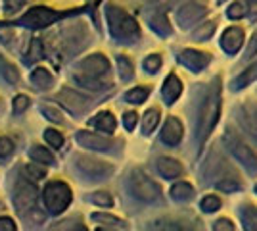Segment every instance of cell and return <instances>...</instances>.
I'll use <instances>...</instances> for the list:
<instances>
[{
  "label": "cell",
  "mask_w": 257,
  "mask_h": 231,
  "mask_svg": "<svg viewBox=\"0 0 257 231\" xmlns=\"http://www.w3.org/2000/svg\"><path fill=\"white\" fill-rule=\"evenodd\" d=\"M179 60H181L182 66L190 67L192 71H200L202 67L207 66L209 56L204 54V52H198V50H182Z\"/></svg>",
  "instance_id": "4fadbf2b"
},
{
  "label": "cell",
  "mask_w": 257,
  "mask_h": 231,
  "mask_svg": "<svg viewBox=\"0 0 257 231\" xmlns=\"http://www.w3.org/2000/svg\"><path fill=\"white\" fill-rule=\"evenodd\" d=\"M44 139L52 144L54 148H62V144H64V137L58 131H54V129H46L44 131Z\"/></svg>",
  "instance_id": "836d02e7"
},
{
  "label": "cell",
  "mask_w": 257,
  "mask_h": 231,
  "mask_svg": "<svg viewBox=\"0 0 257 231\" xmlns=\"http://www.w3.org/2000/svg\"><path fill=\"white\" fill-rule=\"evenodd\" d=\"M0 208H2V204H0Z\"/></svg>",
  "instance_id": "db71d44e"
},
{
  "label": "cell",
  "mask_w": 257,
  "mask_h": 231,
  "mask_svg": "<svg viewBox=\"0 0 257 231\" xmlns=\"http://www.w3.org/2000/svg\"><path fill=\"white\" fill-rule=\"evenodd\" d=\"M77 143L86 146V148H92V150H109L113 143L106 139V137H98L94 133L88 131H79L77 133Z\"/></svg>",
  "instance_id": "8fae6325"
},
{
  "label": "cell",
  "mask_w": 257,
  "mask_h": 231,
  "mask_svg": "<svg viewBox=\"0 0 257 231\" xmlns=\"http://www.w3.org/2000/svg\"><path fill=\"white\" fill-rule=\"evenodd\" d=\"M244 121H246L249 133L257 139V106L247 104L246 108H244Z\"/></svg>",
  "instance_id": "cb8c5ba5"
},
{
  "label": "cell",
  "mask_w": 257,
  "mask_h": 231,
  "mask_svg": "<svg viewBox=\"0 0 257 231\" xmlns=\"http://www.w3.org/2000/svg\"><path fill=\"white\" fill-rule=\"evenodd\" d=\"M257 79V62L255 64H251L249 67H246L240 75L234 79V89H242L246 87V85H249L251 81H255Z\"/></svg>",
  "instance_id": "44dd1931"
},
{
  "label": "cell",
  "mask_w": 257,
  "mask_h": 231,
  "mask_svg": "<svg viewBox=\"0 0 257 231\" xmlns=\"http://www.w3.org/2000/svg\"><path fill=\"white\" fill-rule=\"evenodd\" d=\"M225 143L226 146H228V150L234 154L236 158H238V162H242V166L246 168L247 172H251V174H255L257 172V156L255 152L247 146L238 135H234V133H226L225 137Z\"/></svg>",
  "instance_id": "8992f818"
},
{
  "label": "cell",
  "mask_w": 257,
  "mask_h": 231,
  "mask_svg": "<svg viewBox=\"0 0 257 231\" xmlns=\"http://www.w3.org/2000/svg\"><path fill=\"white\" fill-rule=\"evenodd\" d=\"M219 208H221V200L217 197H205L202 200V210L204 212H217Z\"/></svg>",
  "instance_id": "8d00e7d4"
},
{
  "label": "cell",
  "mask_w": 257,
  "mask_h": 231,
  "mask_svg": "<svg viewBox=\"0 0 257 231\" xmlns=\"http://www.w3.org/2000/svg\"><path fill=\"white\" fill-rule=\"evenodd\" d=\"M0 231H18L10 218H0Z\"/></svg>",
  "instance_id": "c3c4849f"
},
{
  "label": "cell",
  "mask_w": 257,
  "mask_h": 231,
  "mask_svg": "<svg viewBox=\"0 0 257 231\" xmlns=\"http://www.w3.org/2000/svg\"><path fill=\"white\" fill-rule=\"evenodd\" d=\"M71 202V189L62 181H52L44 189V204L52 214H62Z\"/></svg>",
  "instance_id": "3957f363"
},
{
  "label": "cell",
  "mask_w": 257,
  "mask_h": 231,
  "mask_svg": "<svg viewBox=\"0 0 257 231\" xmlns=\"http://www.w3.org/2000/svg\"><path fill=\"white\" fill-rule=\"evenodd\" d=\"M257 52V33L251 37V43H249V46H247V54L253 56Z\"/></svg>",
  "instance_id": "681fc988"
},
{
  "label": "cell",
  "mask_w": 257,
  "mask_h": 231,
  "mask_svg": "<svg viewBox=\"0 0 257 231\" xmlns=\"http://www.w3.org/2000/svg\"><path fill=\"white\" fill-rule=\"evenodd\" d=\"M92 220L96 221H106V223H113V225H119V223H123V221L115 218V216H107V214H92Z\"/></svg>",
  "instance_id": "7bdbcfd3"
},
{
  "label": "cell",
  "mask_w": 257,
  "mask_h": 231,
  "mask_svg": "<svg viewBox=\"0 0 257 231\" xmlns=\"http://www.w3.org/2000/svg\"><path fill=\"white\" fill-rule=\"evenodd\" d=\"M242 221H244L246 231H257V208L246 206L242 210Z\"/></svg>",
  "instance_id": "484cf974"
},
{
  "label": "cell",
  "mask_w": 257,
  "mask_h": 231,
  "mask_svg": "<svg viewBox=\"0 0 257 231\" xmlns=\"http://www.w3.org/2000/svg\"><path fill=\"white\" fill-rule=\"evenodd\" d=\"M123 123H125V127L131 131V129L135 127V123H137V114H135V112H127V114L123 116Z\"/></svg>",
  "instance_id": "7dc6e473"
},
{
  "label": "cell",
  "mask_w": 257,
  "mask_h": 231,
  "mask_svg": "<svg viewBox=\"0 0 257 231\" xmlns=\"http://www.w3.org/2000/svg\"><path fill=\"white\" fill-rule=\"evenodd\" d=\"M249 2H251V4H253V6H257V0H249Z\"/></svg>",
  "instance_id": "f907efd6"
},
{
  "label": "cell",
  "mask_w": 257,
  "mask_h": 231,
  "mask_svg": "<svg viewBox=\"0 0 257 231\" xmlns=\"http://www.w3.org/2000/svg\"><path fill=\"white\" fill-rule=\"evenodd\" d=\"M90 123H92L94 127H98L100 131H106V133H113L115 131V125H117L115 116H113V114H109V112H102V114H98V118L90 120Z\"/></svg>",
  "instance_id": "ac0fdd59"
},
{
  "label": "cell",
  "mask_w": 257,
  "mask_h": 231,
  "mask_svg": "<svg viewBox=\"0 0 257 231\" xmlns=\"http://www.w3.org/2000/svg\"><path fill=\"white\" fill-rule=\"evenodd\" d=\"M37 200V189L33 187L31 183H27L25 179H20L16 185V193H14V204L16 208L23 212V210L31 208Z\"/></svg>",
  "instance_id": "ba28073f"
},
{
  "label": "cell",
  "mask_w": 257,
  "mask_h": 231,
  "mask_svg": "<svg viewBox=\"0 0 257 231\" xmlns=\"http://www.w3.org/2000/svg\"><path fill=\"white\" fill-rule=\"evenodd\" d=\"M27 106H29V99H27L25 95H18V97L14 99V112H16V114H22Z\"/></svg>",
  "instance_id": "60d3db41"
},
{
  "label": "cell",
  "mask_w": 257,
  "mask_h": 231,
  "mask_svg": "<svg viewBox=\"0 0 257 231\" xmlns=\"http://www.w3.org/2000/svg\"><path fill=\"white\" fill-rule=\"evenodd\" d=\"M0 71H2L4 79H6L8 83H12V85H16V83L20 81V73H18L16 66L10 64L6 58H0Z\"/></svg>",
  "instance_id": "603a6c76"
},
{
  "label": "cell",
  "mask_w": 257,
  "mask_h": 231,
  "mask_svg": "<svg viewBox=\"0 0 257 231\" xmlns=\"http://www.w3.org/2000/svg\"><path fill=\"white\" fill-rule=\"evenodd\" d=\"M90 200H92L94 204H98V206H111V204H113V198L109 197V193H106V191H98V193H94Z\"/></svg>",
  "instance_id": "e575fe53"
},
{
  "label": "cell",
  "mask_w": 257,
  "mask_h": 231,
  "mask_svg": "<svg viewBox=\"0 0 257 231\" xmlns=\"http://www.w3.org/2000/svg\"><path fill=\"white\" fill-rule=\"evenodd\" d=\"M215 231H234V225L232 221L223 218V220H217L215 221Z\"/></svg>",
  "instance_id": "f6af8a7d"
},
{
  "label": "cell",
  "mask_w": 257,
  "mask_h": 231,
  "mask_svg": "<svg viewBox=\"0 0 257 231\" xmlns=\"http://www.w3.org/2000/svg\"><path fill=\"white\" fill-rule=\"evenodd\" d=\"M31 81L35 83V87L37 89H48L54 83V77L48 73V69L37 67V69L31 73Z\"/></svg>",
  "instance_id": "ffe728a7"
},
{
  "label": "cell",
  "mask_w": 257,
  "mask_h": 231,
  "mask_svg": "<svg viewBox=\"0 0 257 231\" xmlns=\"http://www.w3.org/2000/svg\"><path fill=\"white\" fill-rule=\"evenodd\" d=\"M192 195H194V189L188 183H175L171 187V197L175 200H188Z\"/></svg>",
  "instance_id": "d4e9b609"
},
{
  "label": "cell",
  "mask_w": 257,
  "mask_h": 231,
  "mask_svg": "<svg viewBox=\"0 0 257 231\" xmlns=\"http://www.w3.org/2000/svg\"><path fill=\"white\" fill-rule=\"evenodd\" d=\"M213 31H215V22H205L194 31L192 37L194 41H205V39H209L213 35Z\"/></svg>",
  "instance_id": "83f0119b"
},
{
  "label": "cell",
  "mask_w": 257,
  "mask_h": 231,
  "mask_svg": "<svg viewBox=\"0 0 257 231\" xmlns=\"http://www.w3.org/2000/svg\"><path fill=\"white\" fill-rule=\"evenodd\" d=\"M242 43H244V31L238 29V27L226 29L225 33H223V37H221V44H223V48H225L228 54H236L240 50Z\"/></svg>",
  "instance_id": "7c38bea8"
},
{
  "label": "cell",
  "mask_w": 257,
  "mask_h": 231,
  "mask_svg": "<svg viewBox=\"0 0 257 231\" xmlns=\"http://www.w3.org/2000/svg\"><path fill=\"white\" fill-rule=\"evenodd\" d=\"M77 231H86V229H85V227H79V229H77Z\"/></svg>",
  "instance_id": "816d5d0a"
},
{
  "label": "cell",
  "mask_w": 257,
  "mask_h": 231,
  "mask_svg": "<svg viewBox=\"0 0 257 231\" xmlns=\"http://www.w3.org/2000/svg\"><path fill=\"white\" fill-rule=\"evenodd\" d=\"M182 139V125L177 118H169L161 129V141L167 144H179Z\"/></svg>",
  "instance_id": "9a60e30c"
},
{
  "label": "cell",
  "mask_w": 257,
  "mask_h": 231,
  "mask_svg": "<svg viewBox=\"0 0 257 231\" xmlns=\"http://www.w3.org/2000/svg\"><path fill=\"white\" fill-rule=\"evenodd\" d=\"M219 112H221V85H219V79H215L207 97H205L200 118H198V144H200V148L205 143V139L209 137V133L213 131L215 123L219 120Z\"/></svg>",
  "instance_id": "6da1fadb"
},
{
  "label": "cell",
  "mask_w": 257,
  "mask_h": 231,
  "mask_svg": "<svg viewBox=\"0 0 257 231\" xmlns=\"http://www.w3.org/2000/svg\"><path fill=\"white\" fill-rule=\"evenodd\" d=\"M44 168H39V166H35V164H29V166H25V176L29 177V179H43L44 177Z\"/></svg>",
  "instance_id": "74e56055"
},
{
  "label": "cell",
  "mask_w": 257,
  "mask_h": 231,
  "mask_svg": "<svg viewBox=\"0 0 257 231\" xmlns=\"http://www.w3.org/2000/svg\"><path fill=\"white\" fill-rule=\"evenodd\" d=\"M12 148H14V144H12L10 139L0 137V156H8L12 152Z\"/></svg>",
  "instance_id": "bcb514c9"
},
{
  "label": "cell",
  "mask_w": 257,
  "mask_h": 231,
  "mask_svg": "<svg viewBox=\"0 0 257 231\" xmlns=\"http://www.w3.org/2000/svg\"><path fill=\"white\" fill-rule=\"evenodd\" d=\"M207 8H204L202 4H196V2H190V4H184L179 14H177V20L181 23V27H188L190 23L202 20L205 16Z\"/></svg>",
  "instance_id": "30bf717a"
},
{
  "label": "cell",
  "mask_w": 257,
  "mask_h": 231,
  "mask_svg": "<svg viewBox=\"0 0 257 231\" xmlns=\"http://www.w3.org/2000/svg\"><path fill=\"white\" fill-rule=\"evenodd\" d=\"M158 170L165 179H173V177H179L182 174L181 162L175 158H169V156H161L158 160Z\"/></svg>",
  "instance_id": "e0dca14e"
},
{
  "label": "cell",
  "mask_w": 257,
  "mask_h": 231,
  "mask_svg": "<svg viewBox=\"0 0 257 231\" xmlns=\"http://www.w3.org/2000/svg\"><path fill=\"white\" fill-rule=\"evenodd\" d=\"M158 121H160V112L158 110H148L144 114V120H142V131L144 133H152L156 129V125H158Z\"/></svg>",
  "instance_id": "4316f807"
},
{
  "label": "cell",
  "mask_w": 257,
  "mask_h": 231,
  "mask_svg": "<svg viewBox=\"0 0 257 231\" xmlns=\"http://www.w3.org/2000/svg\"><path fill=\"white\" fill-rule=\"evenodd\" d=\"M77 168L88 177H104L113 172V166L96 160V158H90V156H77Z\"/></svg>",
  "instance_id": "52a82bcc"
},
{
  "label": "cell",
  "mask_w": 257,
  "mask_h": 231,
  "mask_svg": "<svg viewBox=\"0 0 257 231\" xmlns=\"http://www.w3.org/2000/svg\"><path fill=\"white\" fill-rule=\"evenodd\" d=\"M58 99L62 100V104L71 112H81V110H85V106H86L85 97L75 93V91H71V89L60 91V93H58Z\"/></svg>",
  "instance_id": "5bb4252c"
},
{
  "label": "cell",
  "mask_w": 257,
  "mask_h": 231,
  "mask_svg": "<svg viewBox=\"0 0 257 231\" xmlns=\"http://www.w3.org/2000/svg\"><path fill=\"white\" fill-rule=\"evenodd\" d=\"M255 191H257V189H255Z\"/></svg>",
  "instance_id": "11a10c76"
},
{
  "label": "cell",
  "mask_w": 257,
  "mask_h": 231,
  "mask_svg": "<svg viewBox=\"0 0 257 231\" xmlns=\"http://www.w3.org/2000/svg\"><path fill=\"white\" fill-rule=\"evenodd\" d=\"M79 69L83 71V75L100 77L109 69V62L106 60V56L92 54V56H88V58H85V60L79 64Z\"/></svg>",
  "instance_id": "9c48e42d"
},
{
  "label": "cell",
  "mask_w": 257,
  "mask_h": 231,
  "mask_svg": "<svg viewBox=\"0 0 257 231\" xmlns=\"http://www.w3.org/2000/svg\"><path fill=\"white\" fill-rule=\"evenodd\" d=\"M75 79L79 81V83H83L85 87H90V89H104L106 87L98 77H88V75H83V73H77Z\"/></svg>",
  "instance_id": "1f68e13d"
},
{
  "label": "cell",
  "mask_w": 257,
  "mask_h": 231,
  "mask_svg": "<svg viewBox=\"0 0 257 231\" xmlns=\"http://www.w3.org/2000/svg\"><path fill=\"white\" fill-rule=\"evenodd\" d=\"M217 189H221V191H226V193H230V191H236V189H240V183L236 181V179H230V177H226L223 181H219L217 183Z\"/></svg>",
  "instance_id": "ab89813d"
},
{
  "label": "cell",
  "mask_w": 257,
  "mask_h": 231,
  "mask_svg": "<svg viewBox=\"0 0 257 231\" xmlns=\"http://www.w3.org/2000/svg\"><path fill=\"white\" fill-rule=\"evenodd\" d=\"M244 14H246V8H244L242 2H236L228 8V18L230 20H240V18H244Z\"/></svg>",
  "instance_id": "f35d334b"
},
{
  "label": "cell",
  "mask_w": 257,
  "mask_h": 231,
  "mask_svg": "<svg viewBox=\"0 0 257 231\" xmlns=\"http://www.w3.org/2000/svg\"><path fill=\"white\" fill-rule=\"evenodd\" d=\"M146 97H148V89H146V87L131 89L127 95H125L127 102H133V104H140V102L146 99Z\"/></svg>",
  "instance_id": "4dcf8cb0"
},
{
  "label": "cell",
  "mask_w": 257,
  "mask_h": 231,
  "mask_svg": "<svg viewBox=\"0 0 257 231\" xmlns=\"http://www.w3.org/2000/svg\"><path fill=\"white\" fill-rule=\"evenodd\" d=\"M117 66H119V73H121V77H123L125 81L133 77V64L128 62V58H125V56H119Z\"/></svg>",
  "instance_id": "d6a6232c"
},
{
  "label": "cell",
  "mask_w": 257,
  "mask_h": 231,
  "mask_svg": "<svg viewBox=\"0 0 257 231\" xmlns=\"http://www.w3.org/2000/svg\"><path fill=\"white\" fill-rule=\"evenodd\" d=\"M31 158L33 160H37V162H43V164H48V166L54 164V156L48 152L46 148H43V146H33Z\"/></svg>",
  "instance_id": "f1b7e54d"
},
{
  "label": "cell",
  "mask_w": 257,
  "mask_h": 231,
  "mask_svg": "<svg viewBox=\"0 0 257 231\" xmlns=\"http://www.w3.org/2000/svg\"><path fill=\"white\" fill-rule=\"evenodd\" d=\"M25 4V0H4V12L6 14H14L18 12Z\"/></svg>",
  "instance_id": "b9f144b4"
},
{
  "label": "cell",
  "mask_w": 257,
  "mask_h": 231,
  "mask_svg": "<svg viewBox=\"0 0 257 231\" xmlns=\"http://www.w3.org/2000/svg\"><path fill=\"white\" fill-rule=\"evenodd\" d=\"M161 66V58L160 54H150L146 60H144V67H146V71L148 73H156Z\"/></svg>",
  "instance_id": "d590c367"
},
{
  "label": "cell",
  "mask_w": 257,
  "mask_h": 231,
  "mask_svg": "<svg viewBox=\"0 0 257 231\" xmlns=\"http://www.w3.org/2000/svg\"><path fill=\"white\" fill-rule=\"evenodd\" d=\"M128 185H131V193L139 198V200L152 202V200H156V198L160 197V187L144 172H140V170H135L131 174Z\"/></svg>",
  "instance_id": "5b68a950"
},
{
  "label": "cell",
  "mask_w": 257,
  "mask_h": 231,
  "mask_svg": "<svg viewBox=\"0 0 257 231\" xmlns=\"http://www.w3.org/2000/svg\"><path fill=\"white\" fill-rule=\"evenodd\" d=\"M152 231H188V227H186V225H182L181 221H175V220H167V218H163V220L154 221V225H152Z\"/></svg>",
  "instance_id": "7402d4cb"
},
{
  "label": "cell",
  "mask_w": 257,
  "mask_h": 231,
  "mask_svg": "<svg viewBox=\"0 0 257 231\" xmlns=\"http://www.w3.org/2000/svg\"><path fill=\"white\" fill-rule=\"evenodd\" d=\"M98 231H104V229H98Z\"/></svg>",
  "instance_id": "f5cc1de1"
},
{
  "label": "cell",
  "mask_w": 257,
  "mask_h": 231,
  "mask_svg": "<svg viewBox=\"0 0 257 231\" xmlns=\"http://www.w3.org/2000/svg\"><path fill=\"white\" fill-rule=\"evenodd\" d=\"M64 16H67L65 12H56L52 8H46V6H35L16 23L23 25V27H31V29H41V27H46L50 23L62 20Z\"/></svg>",
  "instance_id": "277c9868"
},
{
  "label": "cell",
  "mask_w": 257,
  "mask_h": 231,
  "mask_svg": "<svg viewBox=\"0 0 257 231\" xmlns=\"http://www.w3.org/2000/svg\"><path fill=\"white\" fill-rule=\"evenodd\" d=\"M181 91H182V85H181V79L171 73V75H167L165 79V83H163V89H161V95H163V100L167 102V104H173L175 100L181 97Z\"/></svg>",
  "instance_id": "2e32d148"
},
{
  "label": "cell",
  "mask_w": 257,
  "mask_h": 231,
  "mask_svg": "<svg viewBox=\"0 0 257 231\" xmlns=\"http://www.w3.org/2000/svg\"><path fill=\"white\" fill-rule=\"evenodd\" d=\"M150 25H152V29L160 35V37L171 35V23H169V20H167L165 14H156V16L150 20Z\"/></svg>",
  "instance_id": "d6986e66"
},
{
  "label": "cell",
  "mask_w": 257,
  "mask_h": 231,
  "mask_svg": "<svg viewBox=\"0 0 257 231\" xmlns=\"http://www.w3.org/2000/svg\"><path fill=\"white\" fill-rule=\"evenodd\" d=\"M44 54L43 50V43L39 41V39H33L31 44H29V56L25 58L27 62H37V60H41Z\"/></svg>",
  "instance_id": "f546056e"
},
{
  "label": "cell",
  "mask_w": 257,
  "mask_h": 231,
  "mask_svg": "<svg viewBox=\"0 0 257 231\" xmlns=\"http://www.w3.org/2000/svg\"><path fill=\"white\" fill-rule=\"evenodd\" d=\"M106 16L109 22V31L117 41H137L140 37L139 23L119 6H107Z\"/></svg>",
  "instance_id": "7a4b0ae2"
},
{
  "label": "cell",
  "mask_w": 257,
  "mask_h": 231,
  "mask_svg": "<svg viewBox=\"0 0 257 231\" xmlns=\"http://www.w3.org/2000/svg\"><path fill=\"white\" fill-rule=\"evenodd\" d=\"M43 114L48 118V120H52V121H62V116H60V112L58 110H54L52 106H43Z\"/></svg>",
  "instance_id": "ee69618b"
}]
</instances>
